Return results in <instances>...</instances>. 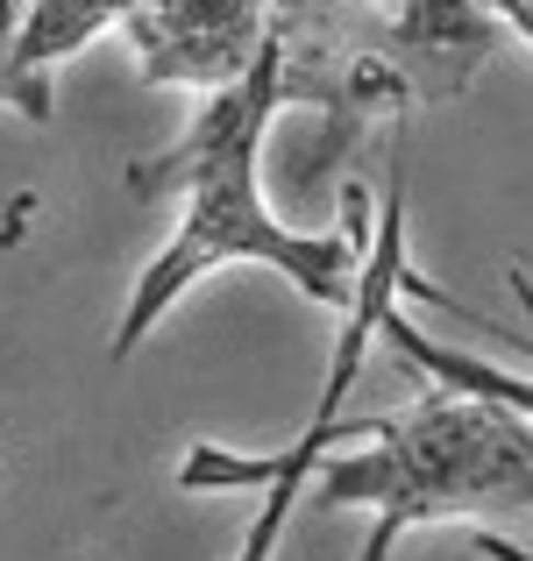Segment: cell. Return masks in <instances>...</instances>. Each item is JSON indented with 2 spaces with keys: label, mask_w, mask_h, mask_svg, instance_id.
Instances as JSON below:
<instances>
[{
  "label": "cell",
  "mask_w": 533,
  "mask_h": 561,
  "mask_svg": "<svg viewBox=\"0 0 533 561\" xmlns=\"http://www.w3.org/2000/svg\"><path fill=\"white\" fill-rule=\"evenodd\" d=\"M122 28L136 43V65L150 85L214 93L263 57L271 0H136L122 14Z\"/></svg>",
  "instance_id": "5"
},
{
  "label": "cell",
  "mask_w": 533,
  "mask_h": 561,
  "mask_svg": "<svg viewBox=\"0 0 533 561\" xmlns=\"http://www.w3.org/2000/svg\"><path fill=\"white\" fill-rule=\"evenodd\" d=\"M484 8H491V14H498V22H506V28H512V36H520V43L533 36V0H484Z\"/></svg>",
  "instance_id": "8"
},
{
  "label": "cell",
  "mask_w": 533,
  "mask_h": 561,
  "mask_svg": "<svg viewBox=\"0 0 533 561\" xmlns=\"http://www.w3.org/2000/svg\"><path fill=\"white\" fill-rule=\"evenodd\" d=\"M277 85H271V57H257L249 71H235L228 85L200 100L192 128L171 142L165 157H136L128 164V192H171L178 199V228L157 249V263L136 277L122 328H114L107 356H136L150 342V328L200 285L206 271L228 263H271L285 271L306 299L342 306L355 299V271H363V242L355 234H292L285 220L263 206L257 185V157H263V128L277 122Z\"/></svg>",
  "instance_id": "1"
},
{
  "label": "cell",
  "mask_w": 533,
  "mask_h": 561,
  "mask_svg": "<svg viewBox=\"0 0 533 561\" xmlns=\"http://www.w3.org/2000/svg\"><path fill=\"white\" fill-rule=\"evenodd\" d=\"M128 8H136V0H22V36H14V65H22V79L50 85L57 57H71L79 43H93L100 28L122 22Z\"/></svg>",
  "instance_id": "6"
},
{
  "label": "cell",
  "mask_w": 533,
  "mask_h": 561,
  "mask_svg": "<svg viewBox=\"0 0 533 561\" xmlns=\"http://www.w3.org/2000/svg\"><path fill=\"white\" fill-rule=\"evenodd\" d=\"M342 440H370V448L342 455V462L320 455V497L377 512L370 548L355 561H392L398 534H412V526L533 505L526 405H512V398L420 383V398L406 412L355 420L342 426Z\"/></svg>",
  "instance_id": "3"
},
{
  "label": "cell",
  "mask_w": 533,
  "mask_h": 561,
  "mask_svg": "<svg viewBox=\"0 0 533 561\" xmlns=\"http://www.w3.org/2000/svg\"><path fill=\"white\" fill-rule=\"evenodd\" d=\"M14 36H22V0H0V100L29 122H50V85H29L14 65Z\"/></svg>",
  "instance_id": "7"
},
{
  "label": "cell",
  "mask_w": 533,
  "mask_h": 561,
  "mask_svg": "<svg viewBox=\"0 0 533 561\" xmlns=\"http://www.w3.org/2000/svg\"><path fill=\"white\" fill-rule=\"evenodd\" d=\"M392 291H420V299H434V306H455V291H441V285H427V277L406 271V171H398V157H392V179H384V199H377V249H363L355 299L342 306L349 328H342V342H334L320 405H314V420L299 426V440H292L285 455H228V448H214V440H200V448L178 462V483H185V491H242V483L263 491V505H257V519H249L235 561H271L277 534H285V519H292V497L306 491V477L320 469V455L342 440V398H349L355 370H363L377 306L392 299Z\"/></svg>",
  "instance_id": "4"
},
{
  "label": "cell",
  "mask_w": 533,
  "mask_h": 561,
  "mask_svg": "<svg viewBox=\"0 0 533 561\" xmlns=\"http://www.w3.org/2000/svg\"><path fill=\"white\" fill-rule=\"evenodd\" d=\"M506 43L484 0H328L263 28L271 85L285 107H320V157L342 164L392 136L406 114L455 100Z\"/></svg>",
  "instance_id": "2"
}]
</instances>
